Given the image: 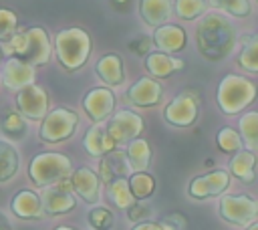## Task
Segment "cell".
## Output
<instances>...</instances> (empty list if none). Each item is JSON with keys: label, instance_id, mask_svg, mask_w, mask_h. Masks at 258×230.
<instances>
[{"label": "cell", "instance_id": "1", "mask_svg": "<svg viewBox=\"0 0 258 230\" xmlns=\"http://www.w3.org/2000/svg\"><path fill=\"white\" fill-rule=\"evenodd\" d=\"M196 44L206 61H224L228 54H232L236 46V28L224 14H204L196 28Z\"/></svg>", "mask_w": 258, "mask_h": 230}, {"label": "cell", "instance_id": "2", "mask_svg": "<svg viewBox=\"0 0 258 230\" xmlns=\"http://www.w3.org/2000/svg\"><path fill=\"white\" fill-rule=\"evenodd\" d=\"M4 54L16 56L32 67L44 65L50 59V38L42 26H30L24 32H14L2 42Z\"/></svg>", "mask_w": 258, "mask_h": 230}, {"label": "cell", "instance_id": "3", "mask_svg": "<svg viewBox=\"0 0 258 230\" xmlns=\"http://www.w3.org/2000/svg\"><path fill=\"white\" fill-rule=\"evenodd\" d=\"M54 48L60 67L67 71H77L87 63L91 54V36L85 28L79 26L64 28L56 34Z\"/></svg>", "mask_w": 258, "mask_h": 230}, {"label": "cell", "instance_id": "4", "mask_svg": "<svg viewBox=\"0 0 258 230\" xmlns=\"http://www.w3.org/2000/svg\"><path fill=\"white\" fill-rule=\"evenodd\" d=\"M71 174H73L71 159L67 155L54 153V151L38 153L28 163V178L32 180L34 186H40V188H46V186H52L56 182L69 180Z\"/></svg>", "mask_w": 258, "mask_h": 230}, {"label": "cell", "instance_id": "5", "mask_svg": "<svg viewBox=\"0 0 258 230\" xmlns=\"http://www.w3.org/2000/svg\"><path fill=\"white\" fill-rule=\"evenodd\" d=\"M254 95H256V87L252 81H248L240 75H226L218 85L216 101H218V107L222 109V113L234 115V113L246 109L254 101Z\"/></svg>", "mask_w": 258, "mask_h": 230}, {"label": "cell", "instance_id": "6", "mask_svg": "<svg viewBox=\"0 0 258 230\" xmlns=\"http://www.w3.org/2000/svg\"><path fill=\"white\" fill-rule=\"evenodd\" d=\"M77 123H79V115L73 109L56 107V109L48 111L42 117V123H40V129H38V137L42 141H48V143L64 141V139H69L73 135Z\"/></svg>", "mask_w": 258, "mask_h": 230}, {"label": "cell", "instance_id": "7", "mask_svg": "<svg viewBox=\"0 0 258 230\" xmlns=\"http://www.w3.org/2000/svg\"><path fill=\"white\" fill-rule=\"evenodd\" d=\"M198 113H200V95L196 89H185L167 103L163 111V119L173 127H187L198 119Z\"/></svg>", "mask_w": 258, "mask_h": 230}, {"label": "cell", "instance_id": "8", "mask_svg": "<svg viewBox=\"0 0 258 230\" xmlns=\"http://www.w3.org/2000/svg\"><path fill=\"white\" fill-rule=\"evenodd\" d=\"M220 216L234 224V226H248L256 222L258 204L254 198L240 194V196H222L220 198Z\"/></svg>", "mask_w": 258, "mask_h": 230}, {"label": "cell", "instance_id": "9", "mask_svg": "<svg viewBox=\"0 0 258 230\" xmlns=\"http://www.w3.org/2000/svg\"><path fill=\"white\" fill-rule=\"evenodd\" d=\"M143 131V119L133 113V111H119L115 113L109 123H107V137L119 145V143H129L131 139H135L139 133Z\"/></svg>", "mask_w": 258, "mask_h": 230}, {"label": "cell", "instance_id": "10", "mask_svg": "<svg viewBox=\"0 0 258 230\" xmlns=\"http://www.w3.org/2000/svg\"><path fill=\"white\" fill-rule=\"evenodd\" d=\"M16 109L22 117L28 119H42L48 113V95L42 87L30 83L16 91Z\"/></svg>", "mask_w": 258, "mask_h": 230}, {"label": "cell", "instance_id": "11", "mask_svg": "<svg viewBox=\"0 0 258 230\" xmlns=\"http://www.w3.org/2000/svg\"><path fill=\"white\" fill-rule=\"evenodd\" d=\"M71 182L69 180H62V182H56L52 186H46L42 196H40V204H42V212L48 214V216H58V214H67L71 212L77 202H75V196L71 194Z\"/></svg>", "mask_w": 258, "mask_h": 230}, {"label": "cell", "instance_id": "12", "mask_svg": "<svg viewBox=\"0 0 258 230\" xmlns=\"http://www.w3.org/2000/svg\"><path fill=\"white\" fill-rule=\"evenodd\" d=\"M228 186H230V174L226 169H214V171L194 178L187 186V194H189V198L206 200V198L224 194L228 190Z\"/></svg>", "mask_w": 258, "mask_h": 230}, {"label": "cell", "instance_id": "13", "mask_svg": "<svg viewBox=\"0 0 258 230\" xmlns=\"http://www.w3.org/2000/svg\"><path fill=\"white\" fill-rule=\"evenodd\" d=\"M115 103H117V99H115V95H113L111 89H107V87H95V89H91L85 95L83 109L87 111V115H89L91 121L101 123L103 119H107L113 113Z\"/></svg>", "mask_w": 258, "mask_h": 230}, {"label": "cell", "instance_id": "14", "mask_svg": "<svg viewBox=\"0 0 258 230\" xmlns=\"http://www.w3.org/2000/svg\"><path fill=\"white\" fill-rule=\"evenodd\" d=\"M163 97V89H161V83H157L155 79L151 77H141L137 79L129 91L125 93V99L127 103L135 105V107H153L161 101Z\"/></svg>", "mask_w": 258, "mask_h": 230}, {"label": "cell", "instance_id": "15", "mask_svg": "<svg viewBox=\"0 0 258 230\" xmlns=\"http://www.w3.org/2000/svg\"><path fill=\"white\" fill-rule=\"evenodd\" d=\"M69 182H71L73 192H77V196H81V200H85L87 204H97L99 202L101 180L91 167H87V165L77 167L69 176Z\"/></svg>", "mask_w": 258, "mask_h": 230}, {"label": "cell", "instance_id": "16", "mask_svg": "<svg viewBox=\"0 0 258 230\" xmlns=\"http://www.w3.org/2000/svg\"><path fill=\"white\" fill-rule=\"evenodd\" d=\"M153 42L159 48V52L173 54L185 48L187 36H185V30L177 24H161L153 32Z\"/></svg>", "mask_w": 258, "mask_h": 230}, {"label": "cell", "instance_id": "17", "mask_svg": "<svg viewBox=\"0 0 258 230\" xmlns=\"http://www.w3.org/2000/svg\"><path fill=\"white\" fill-rule=\"evenodd\" d=\"M2 81L8 89L18 91L34 81V67L16 56H10L2 67Z\"/></svg>", "mask_w": 258, "mask_h": 230}, {"label": "cell", "instance_id": "18", "mask_svg": "<svg viewBox=\"0 0 258 230\" xmlns=\"http://www.w3.org/2000/svg\"><path fill=\"white\" fill-rule=\"evenodd\" d=\"M129 171H131V167H129V163H127L125 151L111 149V151H107L105 155H101V161H99V174H97L101 182L111 184L113 180L127 178Z\"/></svg>", "mask_w": 258, "mask_h": 230}, {"label": "cell", "instance_id": "19", "mask_svg": "<svg viewBox=\"0 0 258 230\" xmlns=\"http://www.w3.org/2000/svg\"><path fill=\"white\" fill-rule=\"evenodd\" d=\"M10 208L18 218H24V220H38L44 214L42 204H40V196L32 190H20L12 198Z\"/></svg>", "mask_w": 258, "mask_h": 230}, {"label": "cell", "instance_id": "20", "mask_svg": "<svg viewBox=\"0 0 258 230\" xmlns=\"http://www.w3.org/2000/svg\"><path fill=\"white\" fill-rule=\"evenodd\" d=\"M97 75L101 77V81L109 87H119L125 79V69H123V59L115 52L103 54L97 61Z\"/></svg>", "mask_w": 258, "mask_h": 230}, {"label": "cell", "instance_id": "21", "mask_svg": "<svg viewBox=\"0 0 258 230\" xmlns=\"http://www.w3.org/2000/svg\"><path fill=\"white\" fill-rule=\"evenodd\" d=\"M145 69L149 71L151 77L165 79L171 73L183 69V61L181 59H175L171 54H165V52H149L145 56Z\"/></svg>", "mask_w": 258, "mask_h": 230}, {"label": "cell", "instance_id": "22", "mask_svg": "<svg viewBox=\"0 0 258 230\" xmlns=\"http://www.w3.org/2000/svg\"><path fill=\"white\" fill-rule=\"evenodd\" d=\"M139 14L145 24L157 28L171 16V0H139Z\"/></svg>", "mask_w": 258, "mask_h": 230}, {"label": "cell", "instance_id": "23", "mask_svg": "<svg viewBox=\"0 0 258 230\" xmlns=\"http://www.w3.org/2000/svg\"><path fill=\"white\" fill-rule=\"evenodd\" d=\"M125 157H127V163L133 171H145L151 163V145H149V141L141 139V137L131 139L129 145H127Z\"/></svg>", "mask_w": 258, "mask_h": 230}, {"label": "cell", "instance_id": "24", "mask_svg": "<svg viewBox=\"0 0 258 230\" xmlns=\"http://www.w3.org/2000/svg\"><path fill=\"white\" fill-rule=\"evenodd\" d=\"M254 165H256V155L250 149H240L230 159V171L244 184L254 182Z\"/></svg>", "mask_w": 258, "mask_h": 230}, {"label": "cell", "instance_id": "25", "mask_svg": "<svg viewBox=\"0 0 258 230\" xmlns=\"http://www.w3.org/2000/svg\"><path fill=\"white\" fill-rule=\"evenodd\" d=\"M83 145H85L87 153H89V155H93V157H101V155H105L107 151L115 149V143L107 137L105 129H103V127H99V125H93V127L85 133Z\"/></svg>", "mask_w": 258, "mask_h": 230}, {"label": "cell", "instance_id": "26", "mask_svg": "<svg viewBox=\"0 0 258 230\" xmlns=\"http://www.w3.org/2000/svg\"><path fill=\"white\" fill-rule=\"evenodd\" d=\"M20 165V155L16 147L4 139H0V184L8 182L10 178L16 176Z\"/></svg>", "mask_w": 258, "mask_h": 230}, {"label": "cell", "instance_id": "27", "mask_svg": "<svg viewBox=\"0 0 258 230\" xmlns=\"http://www.w3.org/2000/svg\"><path fill=\"white\" fill-rule=\"evenodd\" d=\"M127 184H129V190H131V194H133L135 200H145L155 190V180L147 171H133L129 176Z\"/></svg>", "mask_w": 258, "mask_h": 230}, {"label": "cell", "instance_id": "28", "mask_svg": "<svg viewBox=\"0 0 258 230\" xmlns=\"http://www.w3.org/2000/svg\"><path fill=\"white\" fill-rule=\"evenodd\" d=\"M107 194L111 198V202L117 206V208H129L135 198L129 190V184H127V178H119V180H113L111 184H107Z\"/></svg>", "mask_w": 258, "mask_h": 230}, {"label": "cell", "instance_id": "29", "mask_svg": "<svg viewBox=\"0 0 258 230\" xmlns=\"http://www.w3.org/2000/svg\"><path fill=\"white\" fill-rule=\"evenodd\" d=\"M240 133L248 149L254 151L258 147V113L256 111H248L240 117Z\"/></svg>", "mask_w": 258, "mask_h": 230}, {"label": "cell", "instance_id": "30", "mask_svg": "<svg viewBox=\"0 0 258 230\" xmlns=\"http://www.w3.org/2000/svg\"><path fill=\"white\" fill-rule=\"evenodd\" d=\"M216 143L224 153H236L242 149V137L238 131H234L232 127H224L218 131L216 135Z\"/></svg>", "mask_w": 258, "mask_h": 230}, {"label": "cell", "instance_id": "31", "mask_svg": "<svg viewBox=\"0 0 258 230\" xmlns=\"http://www.w3.org/2000/svg\"><path fill=\"white\" fill-rule=\"evenodd\" d=\"M238 65L248 73H256L258 71V38L256 36H252L246 42V46L242 48V52L238 56Z\"/></svg>", "mask_w": 258, "mask_h": 230}, {"label": "cell", "instance_id": "32", "mask_svg": "<svg viewBox=\"0 0 258 230\" xmlns=\"http://www.w3.org/2000/svg\"><path fill=\"white\" fill-rule=\"evenodd\" d=\"M208 8L206 0H175V12L183 20H194L202 16Z\"/></svg>", "mask_w": 258, "mask_h": 230}, {"label": "cell", "instance_id": "33", "mask_svg": "<svg viewBox=\"0 0 258 230\" xmlns=\"http://www.w3.org/2000/svg\"><path fill=\"white\" fill-rule=\"evenodd\" d=\"M208 2L210 6L238 18H246L250 14V0H208Z\"/></svg>", "mask_w": 258, "mask_h": 230}, {"label": "cell", "instance_id": "34", "mask_svg": "<svg viewBox=\"0 0 258 230\" xmlns=\"http://www.w3.org/2000/svg\"><path fill=\"white\" fill-rule=\"evenodd\" d=\"M2 129L8 133V135H14V137H20V135H24V131H26V125H24V119H22V115L18 113V111H14V109H6L4 113H2Z\"/></svg>", "mask_w": 258, "mask_h": 230}, {"label": "cell", "instance_id": "35", "mask_svg": "<svg viewBox=\"0 0 258 230\" xmlns=\"http://www.w3.org/2000/svg\"><path fill=\"white\" fill-rule=\"evenodd\" d=\"M89 224L93 226V230H111L115 224V216L111 210L97 206L89 212Z\"/></svg>", "mask_w": 258, "mask_h": 230}, {"label": "cell", "instance_id": "36", "mask_svg": "<svg viewBox=\"0 0 258 230\" xmlns=\"http://www.w3.org/2000/svg\"><path fill=\"white\" fill-rule=\"evenodd\" d=\"M16 14L8 8H0V40H6L16 32Z\"/></svg>", "mask_w": 258, "mask_h": 230}, {"label": "cell", "instance_id": "37", "mask_svg": "<svg viewBox=\"0 0 258 230\" xmlns=\"http://www.w3.org/2000/svg\"><path fill=\"white\" fill-rule=\"evenodd\" d=\"M151 216V208L149 206H145V204H141V202H133L129 208H127V218L131 220V222H147V218Z\"/></svg>", "mask_w": 258, "mask_h": 230}, {"label": "cell", "instance_id": "38", "mask_svg": "<svg viewBox=\"0 0 258 230\" xmlns=\"http://www.w3.org/2000/svg\"><path fill=\"white\" fill-rule=\"evenodd\" d=\"M129 48H131L137 56H145V54H149V50H151V38L139 34V36H135L133 40H129Z\"/></svg>", "mask_w": 258, "mask_h": 230}, {"label": "cell", "instance_id": "39", "mask_svg": "<svg viewBox=\"0 0 258 230\" xmlns=\"http://www.w3.org/2000/svg\"><path fill=\"white\" fill-rule=\"evenodd\" d=\"M167 228H171V230H183V224H185V220H183V216L181 214H169L167 218H165V222H163Z\"/></svg>", "mask_w": 258, "mask_h": 230}, {"label": "cell", "instance_id": "40", "mask_svg": "<svg viewBox=\"0 0 258 230\" xmlns=\"http://www.w3.org/2000/svg\"><path fill=\"white\" fill-rule=\"evenodd\" d=\"M133 230H171L165 224H155V222H139L133 226Z\"/></svg>", "mask_w": 258, "mask_h": 230}, {"label": "cell", "instance_id": "41", "mask_svg": "<svg viewBox=\"0 0 258 230\" xmlns=\"http://www.w3.org/2000/svg\"><path fill=\"white\" fill-rule=\"evenodd\" d=\"M0 230H12V228H10V222H8V218H6L2 212H0Z\"/></svg>", "mask_w": 258, "mask_h": 230}, {"label": "cell", "instance_id": "42", "mask_svg": "<svg viewBox=\"0 0 258 230\" xmlns=\"http://www.w3.org/2000/svg\"><path fill=\"white\" fill-rule=\"evenodd\" d=\"M246 230H258V224L256 222H252V224H248V228Z\"/></svg>", "mask_w": 258, "mask_h": 230}, {"label": "cell", "instance_id": "43", "mask_svg": "<svg viewBox=\"0 0 258 230\" xmlns=\"http://www.w3.org/2000/svg\"><path fill=\"white\" fill-rule=\"evenodd\" d=\"M54 230H75V228H69V226H58V228H54Z\"/></svg>", "mask_w": 258, "mask_h": 230}, {"label": "cell", "instance_id": "44", "mask_svg": "<svg viewBox=\"0 0 258 230\" xmlns=\"http://www.w3.org/2000/svg\"><path fill=\"white\" fill-rule=\"evenodd\" d=\"M2 59H4V50H2V44H0V63H2Z\"/></svg>", "mask_w": 258, "mask_h": 230}, {"label": "cell", "instance_id": "45", "mask_svg": "<svg viewBox=\"0 0 258 230\" xmlns=\"http://www.w3.org/2000/svg\"><path fill=\"white\" fill-rule=\"evenodd\" d=\"M113 2H117V4H125L127 0H113Z\"/></svg>", "mask_w": 258, "mask_h": 230}]
</instances>
